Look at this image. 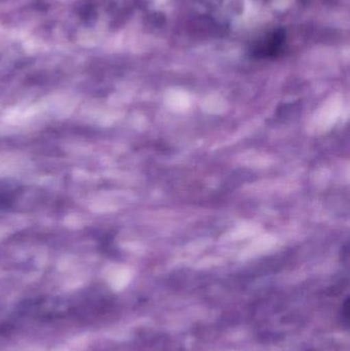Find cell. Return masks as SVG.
<instances>
[{
	"mask_svg": "<svg viewBox=\"0 0 350 351\" xmlns=\"http://www.w3.org/2000/svg\"><path fill=\"white\" fill-rule=\"evenodd\" d=\"M286 34L284 30H277L273 34L260 41L254 49V55L257 57H273L281 51L285 43Z\"/></svg>",
	"mask_w": 350,
	"mask_h": 351,
	"instance_id": "1",
	"label": "cell"
}]
</instances>
